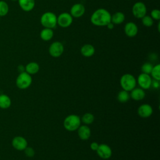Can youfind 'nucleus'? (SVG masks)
<instances>
[{
    "instance_id": "nucleus-1",
    "label": "nucleus",
    "mask_w": 160,
    "mask_h": 160,
    "mask_svg": "<svg viewBox=\"0 0 160 160\" xmlns=\"http://www.w3.org/2000/svg\"><path fill=\"white\" fill-rule=\"evenodd\" d=\"M111 13L106 9L99 8L94 11L91 14L90 21L96 26H106L111 22Z\"/></svg>"
},
{
    "instance_id": "nucleus-2",
    "label": "nucleus",
    "mask_w": 160,
    "mask_h": 160,
    "mask_svg": "<svg viewBox=\"0 0 160 160\" xmlns=\"http://www.w3.org/2000/svg\"><path fill=\"white\" fill-rule=\"evenodd\" d=\"M40 22L44 28L53 29L57 26V16L51 11L45 12L40 18Z\"/></svg>"
},
{
    "instance_id": "nucleus-3",
    "label": "nucleus",
    "mask_w": 160,
    "mask_h": 160,
    "mask_svg": "<svg viewBox=\"0 0 160 160\" xmlns=\"http://www.w3.org/2000/svg\"><path fill=\"white\" fill-rule=\"evenodd\" d=\"M63 125L64 128L69 131L77 130L81 125V119L76 114L68 116L64 120Z\"/></svg>"
},
{
    "instance_id": "nucleus-4",
    "label": "nucleus",
    "mask_w": 160,
    "mask_h": 160,
    "mask_svg": "<svg viewBox=\"0 0 160 160\" xmlns=\"http://www.w3.org/2000/svg\"><path fill=\"white\" fill-rule=\"evenodd\" d=\"M120 84L123 90L130 91L136 87V80L132 74H125L120 79Z\"/></svg>"
},
{
    "instance_id": "nucleus-5",
    "label": "nucleus",
    "mask_w": 160,
    "mask_h": 160,
    "mask_svg": "<svg viewBox=\"0 0 160 160\" xmlns=\"http://www.w3.org/2000/svg\"><path fill=\"white\" fill-rule=\"evenodd\" d=\"M32 83V78L29 74L26 71L20 72L16 80V84L18 88L21 89H27Z\"/></svg>"
},
{
    "instance_id": "nucleus-6",
    "label": "nucleus",
    "mask_w": 160,
    "mask_h": 160,
    "mask_svg": "<svg viewBox=\"0 0 160 160\" xmlns=\"http://www.w3.org/2000/svg\"><path fill=\"white\" fill-rule=\"evenodd\" d=\"M132 13L136 18L141 19L147 13V8L146 4L141 1L135 2L132 8Z\"/></svg>"
},
{
    "instance_id": "nucleus-7",
    "label": "nucleus",
    "mask_w": 160,
    "mask_h": 160,
    "mask_svg": "<svg viewBox=\"0 0 160 160\" xmlns=\"http://www.w3.org/2000/svg\"><path fill=\"white\" fill-rule=\"evenodd\" d=\"M73 21V18L70 13L64 12L57 16V24L62 28H66L69 27Z\"/></svg>"
},
{
    "instance_id": "nucleus-8",
    "label": "nucleus",
    "mask_w": 160,
    "mask_h": 160,
    "mask_svg": "<svg viewBox=\"0 0 160 160\" xmlns=\"http://www.w3.org/2000/svg\"><path fill=\"white\" fill-rule=\"evenodd\" d=\"M64 45L60 41H54L49 47V53L53 58L61 56L64 52Z\"/></svg>"
},
{
    "instance_id": "nucleus-9",
    "label": "nucleus",
    "mask_w": 160,
    "mask_h": 160,
    "mask_svg": "<svg viewBox=\"0 0 160 160\" xmlns=\"http://www.w3.org/2000/svg\"><path fill=\"white\" fill-rule=\"evenodd\" d=\"M138 82L142 89H148L151 86L152 79L149 74L142 72L138 76Z\"/></svg>"
},
{
    "instance_id": "nucleus-10",
    "label": "nucleus",
    "mask_w": 160,
    "mask_h": 160,
    "mask_svg": "<svg viewBox=\"0 0 160 160\" xmlns=\"http://www.w3.org/2000/svg\"><path fill=\"white\" fill-rule=\"evenodd\" d=\"M86 9L84 6L81 3H76L73 4L70 9V14L72 18H81L85 13Z\"/></svg>"
},
{
    "instance_id": "nucleus-11",
    "label": "nucleus",
    "mask_w": 160,
    "mask_h": 160,
    "mask_svg": "<svg viewBox=\"0 0 160 160\" xmlns=\"http://www.w3.org/2000/svg\"><path fill=\"white\" fill-rule=\"evenodd\" d=\"M96 151L98 156L104 159H108L110 158L112 155V150L111 148L105 144H99Z\"/></svg>"
},
{
    "instance_id": "nucleus-12",
    "label": "nucleus",
    "mask_w": 160,
    "mask_h": 160,
    "mask_svg": "<svg viewBox=\"0 0 160 160\" xmlns=\"http://www.w3.org/2000/svg\"><path fill=\"white\" fill-rule=\"evenodd\" d=\"M124 31L127 36L133 38L136 36L138 32V27L135 22H128L125 24Z\"/></svg>"
},
{
    "instance_id": "nucleus-13",
    "label": "nucleus",
    "mask_w": 160,
    "mask_h": 160,
    "mask_svg": "<svg viewBox=\"0 0 160 160\" xmlns=\"http://www.w3.org/2000/svg\"><path fill=\"white\" fill-rule=\"evenodd\" d=\"M13 148L18 151H23L28 146L26 139L22 136H16L12 141Z\"/></svg>"
},
{
    "instance_id": "nucleus-14",
    "label": "nucleus",
    "mask_w": 160,
    "mask_h": 160,
    "mask_svg": "<svg viewBox=\"0 0 160 160\" xmlns=\"http://www.w3.org/2000/svg\"><path fill=\"white\" fill-rule=\"evenodd\" d=\"M153 110L152 107L148 104H144L141 105L138 109L139 116L143 118H146L151 116Z\"/></svg>"
},
{
    "instance_id": "nucleus-15",
    "label": "nucleus",
    "mask_w": 160,
    "mask_h": 160,
    "mask_svg": "<svg viewBox=\"0 0 160 160\" xmlns=\"http://www.w3.org/2000/svg\"><path fill=\"white\" fill-rule=\"evenodd\" d=\"M20 8L26 12L32 11L35 6V0H18Z\"/></svg>"
},
{
    "instance_id": "nucleus-16",
    "label": "nucleus",
    "mask_w": 160,
    "mask_h": 160,
    "mask_svg": "<svg viewBox=\"0 0 160 160\" xmlns=\"http://www.w3.org/2000/svg\"><path fill=\"white\" fill-rule=\"evenodd\" d=\"M78 134L81 139L87 140L91 136L90 128L86 125L80 126L78 129Z\"/></svg>"
},
{
    "instance_id": "nucleus-17",
    "label": "nucleus",
    "mask_w": 160,
    "mask_h": 160,
    "mask_svg": "<svg viewBox=\"0 0 160 160\" xmlns=\"http://www.w3.org/2000/svg\"><path fill=\"white\" fill-rule=\"evenodd\" d=\"M80 51L83 56L89 58L94 55L95 52V48L91 44H85L81 47Z\"/></svg>"
},
{
    "instance_id": "nucleus-18",
    "label": "nucleus",
    "mask_w": 160,
    "mask_h": 160,
    "mask_svg": "<svg viewBox=\"0 0 160 160\" xmlns=\"http://www.w3.org/2000/svg\"><path fill=\"white\" fill-rule=\"evenodd\" d=\"M131 98L136 101H140L144 99L145 97V92L142 88H134L131 90Z\"/></svg>"
},
{
    "instance_id": "nucleus-19",
    "label": "nucleus",
    "mask_w": 160,
    "mask_h": 160,
    "mask_svg": "<svg viewBox=\"0 0 160 160\" xmlns=\"http://www.w3.org/2000/svg\"><path fill=\"white\" fill-rule=\"evenodd\" d=\"M40 38L44 41H48L51 40L54 36L53 29L44 28L40 32Z\"/></svg>"
},
{
    "instance_id": "nucleus-20",
    "label": "nucleus",
    "mask_w": 160,
    "mask_h": 160,
    "mask_svg": "<svg viewBox=\"0 0 160 160\" xmlns=\"http://www.w3.org/2000/svg\"><path fill=\"white\" fill-rule=\"evenodd\" d=\"M125 20V15L122 12L118 11L111 15V22L115 24H120Z\"/></svg>"
},
{
    "instance_id": "nucleus-21",
    "label": "nucleus",
    "mask_w": 160,
    "mask_h": 160,
    "mask_svg": "<svg viewBox=\"0 0 160 160\" xmlns=\"http://www.w3.org/2000/svg\"><path fill=\"white\" fill-rule=\"evenodd\" d=\"M39 70V64L36 62H29L26 66H25V71L31 74H36Z\"/></svg>"
},
{
    "instance_id": "nucleus-22",
    "label": "nucleus",
    "mask_w": 160,
    "mask_h": 160,
    "mask_svg": "<svg viewBox=\"0 0 160 160\" xmlns=\"http://www.w3.org/2000/svg\"><path fill=\"white\" fill-rule=\"evenodd\" d=\"M11 100L10 98L4 94H0V108L8 109L11 106Z\"/></svg>"
},
{
    "instance_id": "nucleus-23",
    "label": "nucleus",
    "mask_w": 160,
    "mask_h": 160,
    "mask_svg": "<svg viewBox=\"0 0 160 160\" xmlns=\"http://www.w3.org/2000/svg\"><path fill=\"white\" fill-rule=\"evenodd\" d=\"M129 98H130V95L128 93V91H124V90L119 91L118 92V96H117L118 100L119 102H122V103L127 102L129 100Z\"/></svg>"
},
{
    "instance_id": "nucleus-24",
    "label": "nucleus",
    "mask_w": 160,
    "mask_h": 160,
    "mask_svg": "<svg viewBox=\"0 0 160 160\" xmlns=\"http://www.w3.org/2000/svg\"><path fill=\"white\" fill-rule=\"evenodd\" d=\"M151 76L155 80H160V64H158L153 66L152 71L151 72Z\"/></svg>"
},
{
    "instance_id": "nucleus-25",
    "label": "nucleus",
    "mask_w": 160,
    "mask_h": 160,
    "mask_svg": "<svg viewBox=\"0 0 160 160\" xmlns=\"http://www.w3.org/2000/svg\"><path fill=\"white\" fill-rule=\"evenodd\" d=\"M94 120V117L93 114L89 112H87L84 114L82 118H81V121L82 122H84L86 124H91L93 122Z\"/></svg>"
},
{
    "instance_id": "nucleus-26",
    "label": "nucleus",
    "mask_w": 160,
    "mask_h": 160,
    "mask_svg": "<svg viewBox=\"0 0 160 160\" xmlns=\"http://www.w3.org/2000/svg\"><path fill=\"white\" fill-rule=\"evenodd\" d=\"M142 24L146 27H151L154 24V20L152 18L148 15H145L141 18Z\"/></svg>"
},
{
    "instance_id": "nucleus-27",
    "label": "nucleus",
    "mask_w": 160,
    "mask_h": 160,
    "mask_svg": "<svg viewBox=\"0 0 160 160\" xmlns=\"http://www.w3.org/2000/svg\"><path fill=\"white\" fill-rule=\"evenodd\" d=\"M9 11V6L4 1H0V16H6Z\"/></svg>"
},
{
    "instance_id": "nucleus-28",
    "label": "nucleus",
    "mask_w": 160,
    "mask_h": 160,
    "mask_svg": "<svg viewBox=\"0 0 160 160\" xmlns=\"http://www.w3.org/2000/svg\"><path fill=\"white\" fill-rule=\"evenodd\" d=\"M152 68H153V66L151 63L145 62L141 66V71L142 72V73L150 74Z\"/></svg>"
},
{
    "instance_id": "nucleus-29",
    "label": "nucleus",
    "mask_w": 160,
    "mask_h": 160,
    "mask_svg": "<svg viewBox=\"0 0 160 160\" xmlns=\"http://www.w3.org/2000/svg\"><path fill=\"white\" fill-rule=\"evenodd\" d=\"M153 20L159 21L160 19V11L158 9H154L151 12L150 16Z\"/></svg>"
},
{
    "instance_id": "nucleus-30",
    "label": "nucleus",
    "mask_w": 160,
    "mask_h": 160,
    "mask_svg": "<svg viewBox=\"0 0 160 160\" xmlns=\"http://www.w3.org/2000/svg\"><path fill=\"white\" fill-rule=\"evenodd\" d=\"M24 153L25 154L29 157V158H32L34 156L35 152H34V150L31 148V147H26L24 149Z\"/></svg>"
},
{
    "instance_id": "nucleus-31",
    "label": "nucleus",
    "mask_w": 160,
    "mask_h": 160,
    "mask_svg": "<svg viewBox=\"0 0 160 160\" xmlns=\"http://www.w3.org/2000/svg\"><path fill=\"white\" fill-rule=\"evenodd\" d=\"M159 81H157L154 79L153 81L152 80V82H151V86L154 89H158L159 88Z\"/></svg>"
},
{
    "instance_id": "nucleus-32",
    "label": "nucleus",
    "mask_w": 160,
    "mask_h": 160,
    "mask_svg": "<svg viewBox=\"0 0 160 160\" xmlns=\"http://www.w3.org/2000/svg\"><path fill=\"white\" fill-rule=\"evenodd\" d=\"M98 146H99V144L96 142H92L90 144V148L92 151H96L98 148Z\"/></svg>"
},
{
    "instance_id": "nucleus-33",
    "label": "nucleus",
    "mask_w": 160,
    "mask_h": 160,
    "mask_svg": "<svg viewBox=\"0 0 160 160\" xmlns=\"http://www.w3.org/2000/svg\"><path fill=\"white\" fill-rule=\"evenodd\" d=\"M106 27H107L109 29L111 30V29H114V24L112 22H109V23L106 25Z\"/></svg>"
},
{
    "instance_id": "nucleus-34",
    "label": "nucleus",
    "mask_w": 160,
    "mask_h": 160,
    "mask_svg": "<svg viewBox=\"0 0 160 160\" xmlns=\"http://www.w3.org/2000/svg\"><path fill=\"white\" fill-rule=\"evenodd\" d=\"M18 70L20 72H24V71H25V67H24L22 65H20L18 67Z\"/></svg>"
},
{
    "instance_id": "nucleus-35",
    "label": "nucleus",
    "mask_w": 160,
    "mask_h": 160,
    "mask_svg": "<svg viewBox=\"0 0 160 160\" xmlns=\"http://www.w3.org/2000/svg\"><path fill=\"white\" fill-rule=\"evenodd\" d=\"M159 25H160V23L159 22L158 24V31H159Z\"/></svg>"
},
{
    "instance_id": "nucleus-36",
    "label": "nucleus",
    "mask_w": 160,
    "mask_h": 160,
    "mask_svg": "<svg viewBox=\"0 0 160 160\" xmlns=\"http://www.w3.org/2000/svg\"><path fill=\"white\" fill-rule=\"evenodd\" d=\"M11 1H18V0H11Z\"/></svg>"
}]
</instances>
